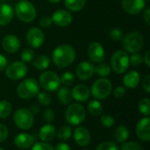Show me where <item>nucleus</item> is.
<instances>
[{
	"label": "nucleus",
	"instance_id": "cd10ccee",
	"mask_svg": "<svg viewBox=\"0 0 150 150\" xmlns=\"http://www.w3.org/2000/svg\"><path fill=\"white\" fill-rule=\"evenodd\" d=\"M88 111L92 116L98 117L103 111V106L98 100H92L88 103Z\"/></svg>",
	"mask_w": 150,
	"mask_h": 150
},
{
	"label": "nucleus",
	"instance_id": "6e6552de",
	"mask_svg": "<svg viewBox=\"0 0 150 150\" xmlns=\"http://www.w3.org/2000/svg\"><path fill=\"white\" fill-rule=\"evenodd\" d=\"M111 65L112 70L119 74L125 72L129 66V57L127 52L118 50L111 57Z\"/></svg>",
	"mask_w": 150,
	"mask_h": 150
},
{
	"label": "nucleus",
	"instance_id": "20e7f679",
	"mask_svg": "<svg viewBox=\"0 0 150 150\" xmlns=\"http://www.w3.org/2000/svg\"><path fill=\"white\" fill-rule=\"evenodd\" d=\"M15 12L17 17L23 22L29 23L36 17V9L33 4L26 0H20L16 7Z\"/></svg>",
	"mask_w": 150,
	"mask_h": 150
},
{
	"label": "nucleus",
	"instance_id": "9b49d317",
	"mask_svg": "<svg viewBox=\"0 0 150 150\" xmlns=\"http://www.w3.org/2000/svg\"><path fill=\"white\" fill-rule=\"evenodd\" d=\"M27 43L33 48L40 47L45 41V35L43 32L38 27H32L26 34Z\"/></svg>",
	"mask_w": 150,
	"mask_h": 150
},
{
	"label": "nucleus",
	"instance_id": "4c0bfd02",
	"mask_svg": "<svg viewBox=\"0 0 150 150\" xmlns=\"http://www.w3.org/2000/svg\"><path fill=\"white\" fill-rule=\"evenodd\" d=\"M96 150H119V148L112 141H104L97 147Z\"/></svg>",
	"mask_w": 150,
	"mask_h": 150
},
{
	"label": "nucleus",
	"instance_id": "c756f323",
	"mask_svg": "<svg viewBox=\"0 0 150 150\" xmlns=\"http://www.w3.org/2000/svg\"><path fill=\"white\" fill-rule=\"evenodd\" d=\"M11 112V105L7 101L0 102V118H6Z\"/></svg>",
	"mask_w": 150,
	"mask_h": 150
},
{
	"label": "nucleus",
	"instance_id": "79ce46f5",
	"mask_svg": "<svg viewBox=\"0 0 150 150\" xmlns=\"http://www.w3.org/2000/svg\"><path fill=\"white\" fill-rule=\"evenodd\" d=\"M32 150H54L53 149V147L46 142H40V143H36L33 148Z\"/></svg>",
	"mask_w": 150,
	"mask_h": 150
},
{
	"label": "nucleus",
	"instance_id": "f3484780",
	"mask_svg": "<svg viewBox=\"0 0 150 150\" xmlns=\"http://www.w3.org/2000/svg\"><path fill=\"white\" fill-rule=\"evenodd\" d=\"M2 47L8 53H15L20 48V41L14 34H7L2 41Z\"/></svg>",
	"mask_w": 150,
	"mask_h": 150
},
{
	"label": "nucleus",
	"instance_id": "2f4dec72",
	"mask_svg": "<svg viewBox=\"0 0 150 150\" xmlns=\"http://www.w3.org/2000/svg\"><path fill=\"white\" fill-rule=\"evenodd\" d=\"M95 72H97L98 75L102 76V77H105V76L110 74L111 68L106 63L101 62V63H99V65L97 67H95Z\"/></svg>",
	"mask_w": 150,
	"mask_h": 150
},
{
	"label": "nucleus",
	"instance_id": "3c124183",
	"mask_svg": "<svg viewBox=\"0 0 150 150\" xmlns=\"http://www.w3.org/2000/svg\"><path fill=\"white\" fill-rule=\"evenodd\" d=\"M40 106L36 105V104H33V105L31 107V110H30V111H31L33 114H37V113L40 112Z\"/></svg>",
	"mask_w": 150,
	"mask_h": 150
},
{
	"label": "nucleus",
	"instance_id": "c85d7f7f",
	"mask_svg": "<svg viewBox=\"0 0 150 150\" xmlns=\"http://www.w3.org/2000/svg\"><path fill=\"white\" fill-rule=\"evenodd\" d=\"M58 139L62 141H69L72 136V129L69 126H62L58 131Z\"/></svg>",
	"mask_w": 150,
	"mask_h": 150
},
{
	"label": "nucleus",
	"instance_id": "a878e982",
	"mask_svg": "<svg viewBox=\"0 0 150 150\" xmlns=\"http://www.w3.org/2000/svg\"><path fill=\"white\" fill-rule=\"evenodd\" d=\"M64 4L69 10L73 11H78L84 7L86 0H64Z\"/></svg>",
	"mask_w": 150,
	"mask_h": 150
},
{
	"label": "nucleus",
	"instance_id": "58836bf2",
	"mask_svg": "<svg viewBox=\"0 0 150 150\" xmlns=\"http://www.w3.org/2000/svg\"><path fill=\"white\" fill-rule=\"evenodd\" d=\"M121 150H144L143 147L138 143V142H135V141H129V142H127L125 143L122 148Z\"/></svg>",
	"mask_w": 150,
	"mask_h": 150
},
{
	"label": "nucleus",
	"instance_id": "9d476101",
	"mask_svg": "<svg viewBox=\"0 0 150 150\" xmlns=\"http://www.w3.org/2000/svg\"><path fill=\"white\" fill-rule=\"evenodd\" d=\"M27 66L25 65L22 61H16L9 65L6 68V76L12 80H18L22 78H24L27 73Z\"/></svg>",
	"mask_w": 150,
	"mask_h": 150
},
{
	"label": "nucleus",
	"instance_id": "c03bdc74",
	"mask_svg": "<svg viewBox=\"0 0 150 150\" xmlns=\"http://www.w3.org/2000/svg\"><path fill=\"white\" fill-rule=\"evenodd\" d=\"M142 88L146 91V93L149 94L150 93V75L145 76L142 81Z\"/></svg>",
	"mask_w": 150,
	"mask_h": 150
},
{
	"label": "nucleus",
	"instance_id": "412c9836",
	"mask_svg": "<svg viewBox=\"0 0 150 150\" xmlns=\"http://www.w3.org/2000/svg\"><path fill=\"white\" fill-rule=\"evenodd\" d=\"M14 144L21 149L31 148L33 144V138L28 133H19L14 139Z\"/></svg>",
	"mask_w": 150,
	"mask_h": 150
},
{
	"label": "nucleus",
	"instance_id": "8fccbe9b",
	"mask_svg": "<svg viewBox=\"0 0 150 150\" xmlns=\"http://www.w3.org/2000/svg\"><path fill=\"white\" fill-rule=\"evenodd\" d=\"M55 150H71L69 146L66 143H59L56 145Z\"/></svg>",
	"mask_w": 150,
	"mask_h": 150
},
{
	"label": "nucleus",
	"instance_id": "dca6fc26",
	"mask_svg": "<svg viewBox=\"0 0 150 150\" xmlns=\"http://www.w3.org/2000/svg\"><path fill=\"white\" fill-rule=\"evenodd\" d=\"M136 134L138 138L143 141H150V119L149 118H142L136 126Z\"/></svg>",
	"mask_w": 150,
	"mask_h": 150
},
{
	"label": "nucleus",
	"instance_id": "1a4fd4ad",
	"mask_svg": "<svg viewBox=\"0 0 150 150\" xmlns=\"http://www.w3.org/2000/svg\"><path fill=\"white\" fill-rule=\"evenodd\" d=\"M39 81L41 88L46 91H49V92L56 91L61 85V80L59 76L52 71H47L43 72L40 76Z\"/></svg>",
	"mask_w": 150,
	"mask_h": 150
},
{
	"label": "nucleus",
	"instance_id": "2eb2a0df",
	"mask_svg": "<svg viewBox=\"0 0 150 150\" xmlns=\"http://www.w3.org/2000/svg\"><path fill=\"white\" fill-rule=\"evenodd\" d=\"M121 4L127 13L136 15L143 11L145 7V0H122Z\"/></svg>",
	"mask_w": 150,
	"mask_h": 150
},
{
	"label": "nucleus",
	"instance_id": "bb28decb",
	"mask_svg": "<svg viewBox=\"0 0 150 150\" xmlns=\"http://www.w3.org/2000/svg\"><path fill=\"white\" fill-rule=\"evenodd\" d=\"M50 65V59L47 56L45 55H40L38 57H36L33 65L37 70L40 71H43L45 69H47Z\"/></svg>",
	"mask_w": 150,
	"mask_h": 150
},
{
	"label": "nucleus",
	"instance_id": "0eeeda50",
	"mask_svg": "<svg viewBox=\"0 0 150 150\" xmlns=\"http://www.w3.org/2000/svg\"><path fill=\"white\" fill-rule=\"evenodd\" d=\"M13 119L15 125L22 130L30 129L34 122L33 114L30 111V110L24 108L16 111V112L14 113Z\"/></svg>",
	"mask_w": 150,
	"mask_h": 150
},
{
	"label": "nucleus",
	"instance_id": "39448f33",
	"mask_svg": "<svg viewBox=\"0 0 150 150\" xmlns=\"http://www.w3.org/2000/svg\"><path fill=\"white\" fill-rule=\"evenodd\" d=\"M144 44V39L139 32H131L122 38V45L129 53L138 52Z\"/></svg>",
	"mask_w": 150,
	"mask_h": 150
},
{
	"label": "nucleus",
	"instance_id": "de8ad7c7",
	"mask_svg": "<svg viewBox=\"0 0 150 150\" xmlns=\"http://www.w3.org/2000/svg\"><path fill=\"white\" fill-rule=\"evenodd\" d=\"M6 66H7V59L4 55L0 54V72L4 70Z\"/></svg>",
	"mask_w": 150,
	"mask_h": 150
},
{
	"label": "nucleus",
	"instance_id": "b1692460",
	"mask_svg": "<svg viewBox=\"0 0 150 150\" xmlns=\"http://www.w3.org/2000/svg\"><path fill=\"white\" fill-rule=\"evenodd\" d=\"M58 89L59 90L57 92V97H58L59 101L63 105H67V104L70 103L73 97H72V94H71V91L69 90V88H68L66 87H62Z\"/></svg>",
	"mask_w": 150,
	"mask_h": 150
},
{
	"label": "nucleus",
	"instance_id": "a19ab883",
	"mask_svg": "<svg viewBox=\"0 0 150 150\" xmlns=\"http://www.w3.org/2000/svg\"><path fill=\"white\" fill-rule=\"evenodd\" d=\"M43 118L46 122L51 123L54 119V112L51 109H47L43 112Z\"/></svg>",
	"mask_w": 150,
	"mask_h": 150
},
{
	"label": "nucleus",
	"instance_id": "aec40b11",
	"mask_svg": "<svg viewBox=\"0 0 150 150\" xmlns=\"http://www.w3.org/2000/svg\"><path fill=\"white\" fill-rule=\"evenodd\" d=\"M13 18V9L8 4H0V26L8 25Z\"/></svg>",
	"mask_w": 150,
	"mask_h": 150
},
{
	"label": "nucleus",
	"instance_id": "4468645a",
	"mask_svg": "<svg viewBox=\"0 0 150 150\" xmlns=\"http://www.w3.org/2000/svg\"><path fill=\"white\" fill-rule=\"evenodd\" d=\"M95 72V66L92 63L83 61L76 67V76L81 80H87L92 77Z\"/></svg>",
	"mask_w": 150,
	"mask_h": 150
},
{
	"label": "nucleus",
	"instance_id": "c9c22d12",
	"mask_svg": "<svg viewBox=\"0 0 150 150\" xmlns=\"http://www.w3.org/2000/svg\"><path fill=\"white\" fill-rule=\"evenodd\" d=\"M34 57V52L31 49H25L21 52V60L24 63L31 62Z\"/></svg>",
	"mask_w": 150,
	"mask_h": 150
},
{
	"label": "nucleus",
	"instance_id": "a211bd4d",
	"mask_svg": "<svg viewBox=\"0 0 150 150\" xmlns=\"http://www.w3.org/2000/svg\"><path fill=\"white\" fill-rule=\"evenodd\" d=\"M74 139L76 142L81 147H86L90 144L91 136L90 132L83 126L77 127L74 132Z\"/></svg>",
	"mask_w": 150,
	"mask_h": 150
},
{
	"label": "nucleus",
	"instance_id": "4d7b16f0",
	"mask_svg": "<svg viewBox=\"0 0 150 150\" xmlns=\"http://www.w3.org/2000/svg\"><path fill=\"white\" fill-rule=\"evenodd\" d=\"M148 1H149V0H148Z\"/></svg>",
	"mask_w": 150,
	"mask_h": 150
},
{
	"label": "nucleus",
	"instance_id": "864d4df0",
	"mask_svg": "<svg viewBox=\"0 0 150 150\" xmlns=\"http://www.w3.org/2000/svg\"><path fill=\"white\" fill-rule=\"evenodd\" d=\"M50 3H53V4H57V3H60L61 0H48Z\"/></svg>",
	"mask_w": 150,
	"mask_h": 150
},
{
	"label": "nucleus",
	"instance_id": "49530a36",
	"mask_svg": "<svg viewBox=\"0 0 150 150\" xmlns=\"http://www.w3.org/2000/svg\"><path fill=\"white\" fill-rule=\"evenodd\" d=\"M125 94H126V88L124 87H118L113 93L116 98H121L122 96L125 95Z\"/></svg>",
	"mask_w": 150,
	"mask_h": 150
},
{
	"label": "nucleus",
	"instance_id": "f257e3e1",
	"mask_svg": "<svg viewBox=\"0 0 150 150\" xmlns=\"http://www.w3.org/2000/svg\"><path fill=\"white\" fill-rule=\"evenodd\" d=\"M54 64L59 68H65L70 65L76 59V51L73 47L68 44L59 45L52 54Z\"/></svg>",
	"mask_w": 150,
	"mask_h": 150
},
{
	"label": "nucleus",
	"instance_id": "f03ea898",
	"mask_svg": "<svg viewBox=\"0 0 150 150\" xmlns=\"http://www.w3.org/2000/svg\"><path fill=\"white\" fill-rule=\"evenodd\" d=\"M86 117V111L84 107L80 103H72L70 104L66 112H65V118L66 121L69 125L78 126L82 124Z\"/></svg>",
	"mask_w": 150,
	"mask_h": 150
},
{
	"label": "nucleus",
	"instance_id": "a18cd8bd",
	"mask_svg": "<svg viewBox=\"0 0 150 150\" xmlns=\"http://www.w3.org/2000/svg\"><path fill=\"white\" fill-rule=\"evenodd\" d=\"M52 24V19L48 16H44L40 19V25L42 27H47Z\"/></svg>",
	"mask_w": 150,
	"mask_h": 150
},
{
	"label": "nucleus",
	"instance_id": "09e8293b",
	"mask_svg": "<svg viewBox=\"0 0 150 150\" xmlns=\"http://www.w3.org/2000/svg\"><path fill=\"white\" fill-rule=\"evenodd\" d=\"M143 19L145 20V22L147 23V25H150V9L147 8L144 12H143Z\"/></svg>",
	"mask_w": 150,
	"mask_h": 150
},
{
	"label": "nucleus",
	"instance_id": "5701e85b",
	"mask_svg": "<svg viewBox=\"0 0 150 150\" xmlns=\"http://www.w3.org/2000/svg\"><path fill=\"white\" fill-rule=\"evenodd\" d=\"M141 76L136 71H131L127 72L123 78V83L127 88H136L140 83Z\"/></svg>",
	"mask_w": 150,
	"mask_h": 150
},
{
	"label": "nucleus",
	"instance_id": "603ef678",
	"mask_svg": "<svg viewBox=\"0 0 150 150\" xmlns=\"http://www.w3.org/2000/svg\"><path fill=\"white\" fill-rule=\"evenodd\" d=\"M143 61L146 63V65H147V66H148V67H150L149 50H148V51L146 52V54H145V56H144V57H143Z\"/></svg>",
	"mask_w": 150,
	"mask_h": 150
},
{
	"label": "nucleus",
	"instance_id": "ddd939ff",
	"mask_svg": "<svg viewBox=\"0 0 150 150\" xmlns=\"http://www.w3.org/2000/svg\"><path fill=\"white\" fill-rule=\"evenodd\" d=\"M52 22L58 27H67L72 22V15L66 10H57L52 15Z\"/></svg>",
	"mask_w": 150,
	"mask_h": 150
},
{
	"label": "nucleus",
	"instance_id": "e433bc0d",
	"mask_svg": "<svg viewBox=\"0 0 150 150\" xmlns=\"http://www.w3.org/2000/svg\"><path fill=\"white\" fill-rule=\"evenodd\" d=\"M129 62L133 66H140L143 63V57L139 53H133L129 58Z\"/></svg>",
	"mask_w": 150,
	"mask_h": 150
},
{
	"label": "nucleus",
	"instance_id": "7ed1b4c3",
	"mask_svg": "<svg viewBox=\"0 0 150 150\" xmlns=\"http://www.w3.org/2000/svg\"><path fill=\"white\" fill-rule=\"evenodd\" d=\"M39 93V84L33 78H28L22 80L18 88L17 94L22 99H31Z\"/></svg>",
	"mask_w": 150,
	"mask_h": 150
},
{
	"label": "nucleus",
	"instance_id": "7c9ffc66",
	"mask_svg": "<svg viewBox=\"0 0 150 150\" xmlns=\"http://www.w3.org/2000/svg\"><path fill=\"white\" fill-rule=\"evenodd\" d=\"M139 111L142 114L145 116H149L150 107H149V98H142L139 101L138 103Z\"/></svg>",
	"mask_w": 150,
	"mask_h": 150
},
{
	"label": "nucleus",
	"instance_id": "6e6d98bb",
	"mask_svg": "<svg viewBox=\"0 0 150 150\" xmlns=\"http://www.w3.org/2000/svg\"><path fill=\"white\" fill-rule=\"evenodd\" d=\"M83 150H90V149H83Z\"/></svg>",
	"mask_w": 150,
	"mask_h": 150
},
{
	"label": "nucleus",
	"instance_id": "473e14b6",
	"mask_svg": "<svg viewBox=\"0 0 150 150\" xmlns=\"http://www.w3.org/2000/svg\"><path fill=\"white\" fill-rule=\"evenodd\" d=\"M100 123L102 124V126H104L105 127H107V128H111L114 126L115 124V120L114 118L111 116V115H108V114H104L101 116L100 118Z\"/></svg>",
	"mask_w": 150,
	"mask_h": 150
},
{
	"label": "nucleus",
	"instance_id": "37998d69",
	"mask_svg": "<svg viewBox=\"0 0 150 150\" xmlns=\"http://www.w3.org/2000/svg\"><path fill=\"white\" fill-rule=\"evenodd\" d=\"M8 137V128L3 125L0 124V142L4 141Z\"/></svg>",
	"mask_w": 150,
	"mask_h": 150
},
{
	"label": "nucleus",
	"instance_id": "f704fd0d",
	"mask_svg": "<svg viewBox=\"0 0 150 150\" xmlns=\"http://www.w3.org/2000/svg\"><path fill=\"white\" fill-rule=\"evenodd\" d=\"M38 101L40 104L42 105H45V106H47L51 103V95L47 93V92H40V93H38Z\"/></svg>",
	"mask_w": 150,
	"mask_h": 150
},
{
	"label": "nucleus",
	"instance_id": "4be33fe9",
	"mask_svg": "<svg viewBox=\"0 0 150 150\" xmlns=\"http://www.w3.org/2000/svg\"><path fill=\"white\" fill-rule=\"evenodd\" d=\"M55 133H56V130H55L54 126L48 123L47 125H45L40 128L39 136L42 141L50 142L54 139Z\"/></svg>",
	"mask_w": 150,
	"mask_h": 150
},
{
	"label": "nucleus",
	"instance_id": "f8f14e48",
	"mask_svg": "<svg viewBox=\"0 0 150 150\" xmlns=\"http://www.w3.org/2000/svg\"><path fill=\"white\" fill-rule=\"evenodd\" d=\"M88 56L93 63L99 64L105 59V52L103 46L99 42H93L88 47Z\"/></svg>",
	"mask_w": 150,
	"mask_h": 150
},
{
	"label": "nucleus",
	"instance_id": "72a5a7b5",
	"mask_svg": "<svg viewBox=\"0 0 150 150\" xmlns=\"http://www.w3.org/2000/svg\"><path fill=\"white\" fill-rule=\"evenodd\" d=\"M60 80H61V82L63 85H65V86H70L75 81V76H74V74L72 72H64L62 75V77L60 78Z\"/></svg>",
	"mask_w": 150,
	"mask_h": 150
},
{
	"label": "nucleus",
	"instance_id": "423d86ee",
	"mask_svg": "<svg viewBox=\"0 0 150 150\" xmlns=\"http://www.w3.org/2000/svg\"><path fill=\"white\" fill-rule=\"evenodd\" d=\"M112 90V82L105 78L97 80L91 87V94L98 100H104L107 98Z\"/></svg>",
	"mask_w": 150,
	"mask_h": 150
},
{
	"label": "nucleus",
	"instance_id": "5fc2aeb1",
	"mask_svg": "<svg viewBox=\"0 0 150 150\" xmlns=\"http://www.w3.org/2000/svg\"><path fill=\"white\" fill-rule=\"evenodd\" d=\"M0 150H4V149H2V148H0Z\"/></svg>",
	"mask_w": 150,
	"mask_h": 150
},
{
	"label": "nucleus",
	"instance_id": "393cba45",
	"mask_svg": "<svg viewBox=\"0 0 150 150\" xmlns=\"http://www.w3.org/2000/svg\"><path fill=\"white\" fill-rule=\"evenodd\" d=\"M128 136H129V132L127 128L124 126H118L116 130L114 131V138L120 143L125 142L127 140Z\"/></svg>",
	"mask_w": 150,
	"mask_h": 150
},
{
	"label": "nucleus",
	"instance_id": "ea45409f",
	"mask_svg": "<svg viewBox=\"0 0 150 150\" xmlns=\"http://www.w3.org/2000/svg\"><path fill=\"white\" fill-rule=\"evenodd\" d=\"M109 34H110V37H111L112 40H114V41H120V40H121V39L123 38V32H122L121 29L119 28V27L112 28V29L110 31Z\"/></svg>",
	"mask_w": 150,
	"mask_h": 150
},
{
	"label": "nucleus",
	"instance_id": "6ab92c4d",
	"mask_svg": "<svg viewBox=\"0 0 150 150\" xmlns=\"http://www.w3.org/2000/svg\"><path fill=\"white\" fill-rule=\"evenodd\" d=\"M72 97L77 102H85L89 99L91 91L89 88L84 84H79L74 87L71 91Z\"/></svg>",
	"mask_w": 150,
	"mask_h": 150
}]
</instances>
